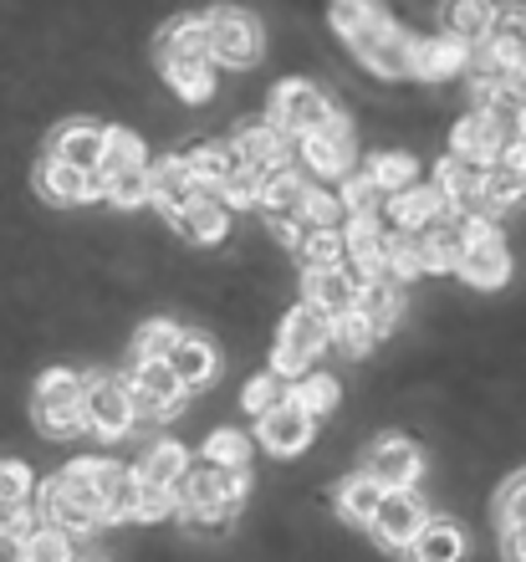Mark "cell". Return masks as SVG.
<instances>
[{"label":"cell","mask_w":526,"mask_h":562,"mask_svg":"<svg viewBox=\"0 0 526 562\" xmlns=\"http://www.w3.org/2000/svg\"><path fill=\"white\" fill-rule=\"evenodd\" d=\"M154 67H159L164 82L184 103H210L220 67L205 42V15H175V21H164L159 36H154Z\"/></svg>","instance_id":"obj_1"},{"label":"cell","mask_w":526,"mask_h":562,"mask_svg":"<svg viewBox=\"0 0 526 562\" xmlns=\"http://www.w3.org/2000/svg\"><path fill=\"white\" fill-rule=\"evenodd\" d=\"M250 491V471L246 465H215L200 460L179 475L175 486V512H240Z\"/></svg>","instance_id":"obj_2"},{"label":"cell","mask_w":526,"mask_h":562,"mask_svg":"<svg viewBox=\"0 0 526 562\" xmlns=\"http://www.w3.org/2000/svg\"><path fill=\"white\" fill-rule=\"evenodd\" d=\"M466 221V251H460V261H455V277L466 281V286H475V292H496V286H506V277H512V246H506V236L496 231V221L491 215H460Z\"/></svg>","instance_id":"obj_3"},{"label":"cell","mask_w":526,"mask_h":562,"mask_svg":"<svg viewBox=\"0 0 526 562\" xmlns=\"http://www.w3.org/2000/svg\"><path fill=\"white\" fill-rule=\"evenodd\" d=\"M31 419L46 440H72L82 435V373L72 369H46L31 389Z\"/></svg>","instance_id":"obj_4"},{"label":"cell","mask_w":526,"mask_h":562,"mask_svg":"<svg viewBox=\"0 0 526 562\" xmlns=\"http://www.w3.org/2000/svg\"><path fill=\"white\" fill-rule=\"evenodd\" d=\"M82 425L98 435V440H123L133 435L138 415H133V394L123 373H82Z\"/></svg>","instance_id":"obj_5"},{"label":"cell","mask_w":526,"mask_h":562,"mask_svg":"<svg viewBox=\"0 0 526 562\" xmlns=\"http://www.w3.org/2000/svg\"><path fill=\"white\" fill-rule=\"evenodd\" d=\"M205 42H210L215 67H235V72H246V67L261 61L266 31H261V21H256L250 11H240V5H215V11L205 15Z\"/></svg>","instance_id":"obj_6"},{"label":"cell","mask_w":526,"mask_h":562,"mask_svg":"<svg viewBox=\"0 0 526 562\" xmlns=\"http://www.w3.org/2000/svg\"><path fill=\"white\" fill-rule=\"evenodd\" d=\"M322 353H327V317L312 307H292L277 327V342H271V373L292 384L296 373H307Z\"/></svg>","instance_id":"obj_7"},{"label":"cell","mask_w":526,"mask_h":562,"mask_svg":"<svg viewBox=\"0 0 526 562\" xmlns=\"http://www.w3.org/2000/svg\"><path fill=\"white\" fill-rule=\"evenodd\" d=\"M292 144H296V164H302V175H317V179L352 175L358 138H352V123L343 119V113H333L317 134H302V138H292Z\"/></svg>","instance_id":"obj_8"},{"label":"cell","mask_w":526,"mask_h":562,"mask_svg":"<svg viewBox=\"0 0 526 562\" xmlns=\"http://www.w3.org/2000/svg\"><path fill=\"white\" fill-rule=\"evenodd\" d=\"M333 113H337L333 98H327L317 82H307V77H287V82L271 92V113H266V119L277 123L287 138H302V134H317Z\"/></svg>","instance_id":"obj_9"},{"label":"cell","mask_w":526,"mask_h":562,"mask_svg":"<svg viewBox=\"0 0 526 562\" xmlns=\"http://www.w3.org/2000/svg\"><path fill=\"white\" fill-rule=\"evenodd\" d=\"M128 394H133V415L138 419H175L179 409H184V384L175 379V369L164 363V358H148V363H128Z\"/></svg>","instance_id":"obj_10"},{"label":"cell","mask_w":526,"mask_h":562,"mask_svg":"<svg viewBox=\"0 0 526 562\" xmlns=\"http://www.w3.org/2000/svg\"><path fill=\"white\" fill-rule=\"evenodd\" d=\"M312 440H317V415H307L292 394H281L266 415H256V445L271 450V456L292 460V456H302Z\"/></svg>","instance_id":"obj_11"},{"label":"cell","mask_w":526,"mask_h":562,"mask_svg":"<svg viewBox=\"0 0 526 562\" xmlns=\"http://www.w3.org/2000/svg\"><path fill=\"white\" fill-rule=\"evenodd\" d=\"M410 31L399 26L394 15H383L373 26H363L358 36H348V52L363 61L373 77H410Z\"/></svg>","instance_id":"obj_12"},{"label":"cell","mask_w":526,"mask_h":562,"mask_svg":"<svg viewBox=\"0 0 526 562\" xmlns=\"http://www.w3.org/2000/svg\"><path fill=\"white\" fill-rule=\"evenodd\" d=\"M424 517H429V506H424L419 486L383 491L379 506H373V517H368V532H373V542H379V548L404 552V548H410V537L424 527Z\"/></svg>","instance_id":"obj_13"},{"label":"cell","mask_w":526,"mask_h":562,"mask_svg":"<svg viewBox=\"0 0 526 562\" xmlns=\"http://www.w3.org/2000/svg\"><path fill=\"white\" fill-rule=\"evenodd\" d=\"M363 471L379 481L383 491H410L424 481V450L404 435H379L363 450Z\"/></svg>","instance_id":"obj_14"},{"label":"cell","mask_w":526,"mask_h":562,"mask_svg":"<svg viewBox=\"0 0 526 562\" xmlns=\"http://www.w3.org/2000/svg\"><path fill=\"white\" fill-rule=\"evenodd\" d=\"M31 190L42 194L46 205H57V210L88 205V200H103V175H82V169H72V164L42 154L36 169H31Z\"/></svg>","instance_id":"obj_15"},{"label":"cell","mask_w":526,"mask_h":562,"mask_svg":"<svg viewBox=\"0 0 526 562\" xmlns=\"http://www.w3.org/2000/svg\"><path fill=\"white\" fill-rule=\"evenodd\" d=\"M164 363L175 369V379L184 384V394L210 389L220 379V348H215V338H210V333H184V327H179V338L169 342Z\"/></svg>","instance_id":"obj_16"},{"label":"cell","mask_w":526,"mask_h":562,"mask_svg":"<svg viewBox=\"0 0 526 562\" xmlns=\"http://www.w3.org/2000/svg\"><path fill=\"white\" fill-rule=\"evenodd\" d=\"M200 184H194V175L184 169V159L179 154H169V159H159V164H148V205L159 210L164 221H179L184 210L200 200Z\"/></svg>","instance_id":"obj_17"},{"label":"cell","mask_w":526,"mask_h":562,"mask_svg":"<svg viewBox=\"0 0 526 562\" xmlns=\"http://www.w3.org/2000/svg\"><path fill=\"white\" fill-rule=\"evenodd\" d=\"M485 164H470V159H439V179H435V190L439 200H445V215H491L485 210Z\"/></svg>","instance_id":"obj_18"},{"label":"cell","mask_w":526,"mask_h":562,"mask_svg":"<svg viewBox=\"0 0 526 562\" xmlns=\"http://www.w3.org/2000/svg\"><path fill=\"white\" fill-rule=\"evenodd\" d=\"M358 286H363V277L352 267H307V277H302V307L322 312V317H337V312H348L358 302Z\"/></svg>","instance_id":"obj_19"},{"label":"cell","mask_w":526,"mask_h":562,"mask_svg":"<svg viewBox=\"0 0 526 562\" xmlns=\"http://www.w3.org/2000/svg\"><path fill=\"white\" fill-rule=\"evenodd\" d=\"M103 138L108 128L92 119H72V123H57L52 138H46V154L61 164H72L82 175H98V164H103Z\"/></svg>","instance_id":"obj_20"},{"label":"cell","mask_w":526,"mask_h":562,"mask_svg":"<svg viewBox=\"0 0 526 562\" xmlns=\"http://www.w3.org/2000/svg\"><path fill=\"white\" fill-rule=\"evenodd\" d=\"M466 558H470V537L455 517H424V527L404 548V562H466Z\"/></svg>","instance_id":"obj_21"},{"label":"cell","mask_w":526,"mask_h":562,"mask_svg":"<svg viewBox=\"0 0 526 562\" xmlns=\"http://www.w3.org/2000/svg\"><path fill=\"white\" fill-rule=\"evenodd\" d=\"M231 144H235V154H240V164L256 169V175H271V169H281V164H292V138L281 134L271 119L246 123Z\"/></svg>","instance_id":"obj_22"},{"label":"cell","mask_w":526,"mask_h":562,"mask_svg":"<svg viewBox=\"0 0 526 562\" xmlns=\"http://www.w3.org/2000/svg\"><path fill=\"white\" fill-rule=\"evenodd\" d=\"M491 15H496V0H439L435 31L450 36L455 46L475 52L485 42V31H491Z\"/></svg>","instance_id":"obj_23"},{"label":"cell","mask_w":526,"mask_h":562,"mask_svg":"<svg viewBox=\"0 0 526 562\" xmlns=\"http://www.w3.org/2000/svg\"><path fill=\"white\" fill-rule=\"evenodd\" d=\"M466 46H455L450 36H414L410 42V77L419 82H450V77L466 72Z\"/></svg>","instance_id":"obj_24"},{"label":"cell","mask_w":526,"mask_h":562,"mask_svg":"<svg viewBox=\"0 0 526 562\" xmlns=\"http://www.w3.org/2000/svg\"><path fill=\"white\" fill-rule=\"evenodd\" d=\"M98 512H103V521H138V475H133V465L98 460Z\"/></svg>","instance_id":"obj_25"},{"label":"cell","mask_w":526,"mask_h":562,"mask_svg":"<svg viewBox=\"0 0 526 562\" xmlns=\"http://www.w3.org/2000/svg\"><path fill=\"white\" fill-rule=\"evenodd\" d=\"M414 240H419L424 271H455V261H460L470 236H466V221H460V215H439V221H429L424 231H414Z\"/></svg>","instance_id":"obj_26"},{"label":"cell","mask_w":526,"mask_h":562,"mask_svg":"<svg viewBox=\"0 0 526 562\" xmlns=\"http://www.w3.org/2000/svg\"><path fill=\"white\" fill-rule=\"evenodd\" d=\"M445 215V200H439L435 184H404V190L389 194V205H383V221L394 225V231H424L429 221Z\"/></svg>","instance_id":"obj_27"},{"label":"cell","mask_w":526,"mask_h":562,"mask_svg":"<svg viewBox=\"0 0 526 562\" xmlns=\"http://www.w3.org/2000/svg\"><path fill=\"white\" fill-rule=\"evenodd\" d=\"M175 225H179V236L190 240V246H220V240H225V231H231V205H225L220 194L205 190Z\"/></svg>","instance_id":"obj_28"},{"label":"cell","mask_w":526,"mask_h":562,"mask_svg":"<svg viewBox=\"0 0 526 562\" xmlns=\"http://www.w3.org/2000/svg\"><path fill=\"white\" fill-rule=\"evenodd\" d=\"M184 471H190V450L179 440H154L144 456H138V465H133V475H138L144 486H159V491H175Z\"/></svg>","instance_id":"obj_29"},{"label":"cell","mask_w":526,"mask_h":562,"mask_svg":"<svg viewBox=\"0 0 526 562\" xmlns=\"http://www.w3.org/2000/svg\"><path fill=\"white\" fill-rule=\"evenodd\" d=\"M184 159V169L194 175V184L210 194L225 190V179L240 169V154H235V144H194L190 154H179Z\"/></svg>","instance_id":"obj_30"},{"label":"cell","mask_w":526,"mask_h":562,"mask_svg":"<svg viewBox=\"0 0 526 562\" xmlns=\"http://www.w3.org/2000/svg\"><path fill=\"white\" fill-rule=\"evenodd\" d=\"M352 307L363 312L368 323H373V333H394V323L404 317V292H399V281H389V277H368L363 286H358V302Z\"/></svg>","instance_id":"obj_31"},{"label":"cell","mask_w":526,"mask_h":562,"mask_svg":"<svg viewBox=\"0 0 526 562\" xmlns=\"http://www.w3.org/2000/svg\"><path fill=\"white\" fill-rule=\"evenodd\" d=\"M485 52L496 61H512L526 52V5H516V0H506V5H496V15H491V31H485Z\"/></svg>","instance_id":"obj_32"},{"label":"cell","mask_w":526,"mask_h":562,"mask_svg":"<svg viewBox=\"0 0 526 562\" xmlns=\"http://www.w3.org/2000/svg\"><path fill=\"white\" fill-rule=\"evenodd\" d=\"M379 496H383V486H379V481H373L368 471L343 475V481H337V491H333L337 517L348 521V527H368V517H373V506H379Z\"/></svg>","instance_id":"obj_33"},{"label":"cell","mask_w":526,"mask_h":562,"mask_svg":"<svg viewBox=\"0 0 526 562\" xmlns=\"http://www.w3.org/2000/svg\"><path fill=\"white\" fill-rule=\"evenodd\" d=\"M373 342H379V333H373V323H368L358 307L327 317V348H337L343 358H368Z\"/></svg>","instance_id":"obj_34"},{"label":"cell","mask_w":526,"mask_h":562,"mask_svg":"<svg viewBox=\"0 0 526 562\" xmlns=\"http://www.w3.org/2000/svg\"><path fill=\"white\" fill-rule=\"evenodd\" d=\"M496 134H491V123L481 119V108L475 113H466V119L450 128V154L455 159H470V164H491L496 159Z\"/></svg>","instance_id":"obj_35"},{"label":"cell","mask_w":526,"mask_h":562,"mask_svg":"<svg viewBox=\"0 0 526 562\" xmlns=\"http://www.w3.org/2000/svg\"><path fill=\"white\" fill-rule=\"evenodd\" d=\"M337 200H343V215H348V221H379L383 205H389V190H383L379 179H373V175L363 169V175L343 179Z\"/></svg>","instance_id":"obj_36"},{"label":"cell","mask_w":526,"mask_h":562,"mask_svg":"<svg viewBox=\"0 0 526 562\" xmlns=\"http://www.w3.org/2000/svg\"><path fill=\"white\" fill-rule=\"evenodd\" d=\"M287 394H292L307 415H333L337 409V400H343V389H337V379L333 373H322V369H307V373H296L292 384H287Z\"/></svg>","instance_id":"obj_37"},{"label":"cell","mask_w":526,"mask_h":562,"mask_svg":"<svg viewBox=\"0 0 526 562\" xmlns=\"http://www.w3.org/2000/svg\"><path fill=\"white\" fill-rule=\"evenodd\" d=\"M292 256L302 267H343V225H307Z\"/></svg>","instance_id":"obj_38"},{"label":"cell","mask_w":526,"mask_h":562,"mask_svg":"<svg viewBox=\"0 0 526 562\" xmlns=\"http://www.w3.org/2000/svg\"><path fill=\"white\" fill-rule=\"evenodd\" d=\"M481 119L491 123L496 144H512V138H526V98L516 92H496L491 103H481Z\"/></svg>","instance_id":"obj_39"},{"label":"cell","mask_w":526,"mask_h":562,"mask_svg":"<svg viewBox=\"0 0 526 562\" xmlns=\"http://www.w3.org/2000/svg\"><path fill=\"white\" fill-rule=\"evenodd\" d=\"M26 562H77V537L52 521H36L26 532Z\"/></svg>","instance_id":"obj_40"},{"label":"cell","mask_w":526,"mask_h":562,"mask_svg":"<svg viewBox=\"0 0 526 562\" xmlns=\"http://www.w3.org/2000/svg\"><path fill=\"white\" fill-rule=\"evenodd\" d=\"M133 164H148V148L138 134H128V128H108L103 138V164H98V175H123V169H133Z\"/></svg>","instance_id":"obj_41"},{"label":"cell","mask_w":526,"mask_h":562,"mask_svg":"<svg viewBox=\"0 0 526 562\" xmlns=\"http://www.w3.org/2000/svg\"><path fill=\"white\" fill-rule=\"evenodd\" d=\"M383 15H389V5H383V0H333L327 21H333V31L348 42V36H358V31L373 26V21H383Z\"/></svg>","instance_id":"obj_42"},{"label":"cell","mask_w":526,"mask_h":562,"mask_svg":"<svg viewBox=\"0 0 526 562\" xmlns=\"http://www.w3.org/2000/svg\"><path fill=\"white\" fill-rule=\"evenodd\" d=\"M103 200H113L117 210L148 205V164H133V169H123V175H108L103 179Z\"/></svg>","instance_id":"obj_43"},{"label":"cell","mask_w":526,"mask_h":562,"mask_svg":"<svg viewBox=\"0 0 526 562\" xmlns=\"http://www.w3.org/2000/svg\"><path fill=\"white\" fill-rule=\"evenodd\" d=\"M481 194H485V210L496 215V210H512L516 200H526V179L512 175V169H501V164H485Z\"/></svg>","instance_id":"obj_44"},{"label":"cell","mask_w":526,"mask_h":562,"mask_svg":"<svg viewBox=\"0 0 526 562\" xmlns=\"http://www.w3.org/2000/svg\"><path fill=\"white\" fill-rule=\"evenodd\" d=\"M368 175L394 194V190H404V184L419 179V159H414V154H373V159H368Z\"/></svg>","instance_id":"obj_45"},{"label":"cell","mask_w":526,"mask_h":562,"mask_svg":"<svg viewBox=\"0 0 526 562\" xmlns=\"http://www.w3.org/2000/svg\"><path fill=\"white\" fill-rule=\"evenodd\" d=\"M175 338H179V323H169V317H148V323L138 327V333H133V363L164 358Z\"/></svg>","instance_id":"obj_46"},{"label":"cell","mask_w":526,"mask_h":562,"mask_svg":"<svg viewBox=\"0 0 526 562\" xmlns=\"http://www.w3.org/2000/svg\"><path fill=\"white\" fill-rule=\"evenodd\" d=\"M296 221H302V225H343L348 215H343V200H337V194L307 184V190H302V200H296Z\"/></svg>","instance_id":"obj_47"},{"label":"cell","mask_w":526,"mask_h":562,"mask_svg":"<svg viewBox=\"0 0 526 562\" xmlns=\"http://www.w3.org/2000/svg\"><path fill=\"white\" fill-rule=\"evenodd\" d=\"M200 460H215V465H250V440L240 435V429L220 425L215 435L205 440V450H200Z\"/></svg>","instance_id":"obj_48"},{"label":"cell","mask_w":526,"mask_h":562,"mask_svg":"<svg viewBox=\"0 0 526 562\" xmlns=\"http://www.w3.org/2000/svg\"><path fill=\"white\" fill-rule=\"evenodd\" d=\"M31 491H36V475L26 460H0V506L31 502Z\"/></svg>","instance_id":"obj_49"},{"label":"cell","mask_w":526,"mask_h":562,"mask_svg":"<svg viewBox=\"0 0 526 562\" xmlns=\"http://www.w3.org/2000/svg\"><path fill=\"white\" fill-rule=\"evenodd\" d=\"M281 394H287V379H277V373L266 369V373H256V379L246 384V394H240V409L256 419V415H266V409H271Z\"/></svg>","instance_id":"obj_50"},{"label":"cell","mask_w":526,"mask_h":562,"mask_svg":"<svg viewBox=\"0 0 526 562\" xmlns=\"http://www.w3.org/2000/svg\"><path fill=\"white\" fill-rule=\"evenodd\" d=\"M516 521H526V471H516L496 491V527H516Z\"/></svg>","instance_id":"obj_51"},{"label":"cell","mask_w":526,"mask_h":562,"mask_svg":"<svg viewBox=\"0 0 526 562\" xmlns=\"http://www.w3.org/2000/svg\"><path fill=\"white\" fill-rule=\"evenodd\" d=\"M190 537H225L235 527V512H175Z\"/></svg>","instance_id":"obj_52"},{"label":"cell","mask_w":526,"mask_h":562,"mask_svg":"<svg viewBox=\"0 0 526 562\" xmlns=\"http://www.w3.org/2000/svg\"><path fill=\"white\" fill-rule=\"evenodd\" d=\"M256 194H261V175L240 164V169H235V175L225 179V190H220V200H225V205H256Z\"/></svg>","instance_id":"obj_53"},{"label":"cell","mask_w":526,"mask_h":562,"mask_svg":"<svg viewBox=\"0 0 526 562\" xmlns=\"http://www.w3.org/2000/svg\"><path fill=\"white\" fill-rule=\"evenodd\" d=\"M164 517H175V491H159L138 481V521H164Z\"/></svg>","instance_id":"obj_54"},{"label":"cell","mask_w":526,"mask_h":562,"mask_svg":"<svg viewBox=\"0 0 526 562\" xmlns=\"http://www.w3.org/2000/svg\"><path fill=\"white\" fill-rule=\"evenodd\" d=\"M36 527V506L21 502V506H0V532H21L26 537Z\"/></svg>","instance_id":"obj_55"},{"label":"cell","mask_w":526,"mask_h":562,"mask_svg":"<svg viewBox=\"0 0 526 562\" xmlns=\"http://www.w3.org/2000/svg\"><path fill=\"white\" fill-rule=\"evenodd\" d=\"M501 562H526V521L501 527Z\"/></svg>","instance_id":"obj_56"},{"label":"cell","mask_w":526,"mask_h":562,"mask_svg":"<svg viewBox=\"0 0 526 562\" xmlns=\"http://www.w3.org/2000/svg\"><path fill=\"white\" fill-rule=\"evenodd\" d=\"M491 164H501V169H512V175L526 179V138H512V144H501Z\"/></svg>","instance_id":"obj_57"},{"label":"cell","mask_w":526,"mask_h":562,"mask_svg":"<svg viewBox=\"0 0 526 562\" xmlns=\"http://www.w3.org/2000/svg\"><path fill=\"white\" fill-rule=\"evenodd\" d=\"M0 562H26V537H21V532H0Z\"/></svg>","instance_id":"obj_58"},{"label":"cell","mask_w":526,"mask_h":562,"mask_svg":"<svg viewBox=\"0 0 526 562\" xmlns=\"http://www.w3.org/2000/svg\"><path fill=\"white\" fill-rule=\"evenodd\" d=\"M501 92H516V98H526V52L516 57V67H512V77H506V88Z\"/></svg>","instance_id":"obj_59"},{"label":"cell","mask_w":526,"mask_h":562,"mask_svg":"<svg viewBox=\"0 0 526 562\" xmlns=\"http://www.w3.org/2000/svg\"><path fill=\"white\" fill-rule=\"evenodd\" d=\"M88 562H103V558H88Z\"/></svg>","instance_id":"obj_60"}]
</instances>
